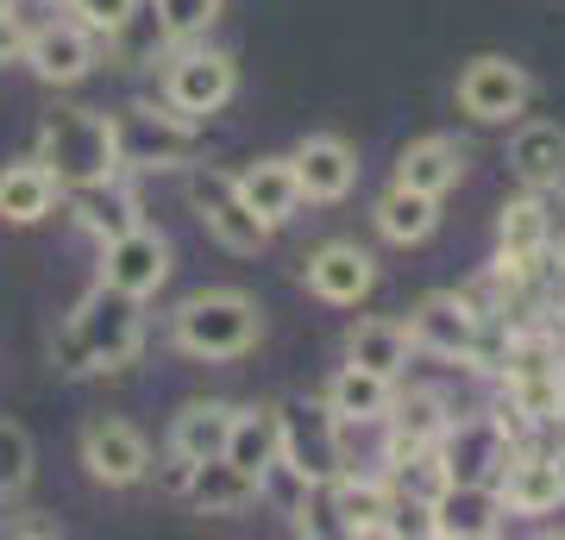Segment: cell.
Segmentation results:
<instances>
[{"instance_id": "f1b7e54d", "label": "cell", "mask_w": 565, "mask_h": 540, "mask_svg": "<svg viewBox=\"0 0 565 540\" xmlns=\"http://www.w3.org/2000/svg\"><path fill=\"white\" fill-rule=\"evenodd\" d=\"M390 396H396V378H377V371H364V364H340L333 383H327V409L345 421H384Z\"/></svg>"}, {"instance_id": "9a60e30c", "label": "cell", "mask_w": 565, "mask_h": 540, "mask_svg": "<svg viewBox=\"0 0 565 540\" xmlns=\"http://www.w3.org/2000/svg\"><path fill=\"white\" fill-rule=\"evenodd\" d=\"M490 484H497V497H503V516H553L565 502L559 459H546V453H509L503 472Z\"/></svg>"}, {"instance_id": "4316f807", "label": "cell", "mask_w": 565, "mask_h": 540, "mask_svg": "<svg viewBox=\"0 0 565 540\" xmlns=\"http://www.w3.org/2000/svg\"><path fill=\"white\" fill-rule=\"evenodd\" d=\"M408 327L390 315H364L359 327H352V340H345V364H364V371H377V378H403L408 364Z\"/></svg>"}, {"instance_id": "8fae6325", "label": "cell", "mask_w": 565, "mask_h": 540, "mask_svg": "<svg viewBox=\"0 0 565 540\" xmlns=\"http://www.w3.org/2000/svg\"><path fill=\"white\" fill-rule=\"evenodd\" d=\"M82 465H88V478L107 484V490H126V484H139L151 472V441H145L132 421H88L82 427Z\"/></svg>"}, {"instance_id": "52a82bcc", "label": "cell", "mask_w": 565, "mask_h": 540, "mask_svg": "<svg viewBox=\"0 0 565 540\" xmlns=\"http://www.w3.org/2000/svg\"><path fill=\"white\" fill-rule=\"evenodd\" d=\"M534 100V76L515 57H471L459 70V107L478 126H509L527 114Z\"/></svg>"}, {"instance_id": "484cf974", "label": "cell", "mask_w": 565, "mask_h": 540, "mask_svg": "<svg viewBox=\"0 0 565 540\" xmlns=\"http://www.w3.org/2000/svg\"><path fill=\"white\" fill-rule=\"evenodd\" d=\"M63 201H70V214L82 221V233H95V240H114V233H126V226H139V201L120 189V177L63 189Z\"/></svg>"}, {"instance_id": "277c9868", "label": "cell", "mask_w": 565, "mask_h": 540, "mask_svg": "<svg viewBox=\"0 0 565 540\" xmlns=\"http://www.w3.org/2000/svg\"><path fill=\"white\" fill-rule=\"evenodd\" d=\"M182 195H189V208H195V221L214 233V240L226 245V252H239V258H252V252H264L270 245V226L245 208L239 182H233V170H214V163H195L189 170V182H182Z\"/></svg>"}, {"instance_id": "7a4b0ae2", "label": "cell", "mask_w": 565, "mask_h": 540, "mask_svg": "<svg viewBox=\"0 0 565 540\" xmlns=\"http://www.w3.org/2000/svg\"><path fill=\"white\" fill-rule=\"evenodd\" d=\"M258 333H264V315L245 289H202L170 315V340L189 359H245L258 346Z\"/></svg>"}, {"instance_id": "cb8c5ba5", "label": "cell", "mask_w": 565, "mask_h": 540, "mask_svg": "<svg viewBox=\"0 0 565 540\" xmlns=\"http://www.w3.org/2000/svg\"><path fill=\"white\" fill-rule=\"evenodd\" d=\"M57 177L44 170L39 158H25V163H7L0 170V221L7 226H39L51 208H57Z\"/></svg>"}, {"instance_id": "7c38bea8", "label": "cell", "mask_w": 565, "mask_h": 540, "mask_svg": "<svg viewBox=\"0 0 565 540\" xmlns=\"http://www.w3.org/2000/svg\"><path fill=\"white\" fill-rule=\"evenodd\" d=\"M302 283L321 301H333V308H359V301L377 289V258H371L359 240H327L321 252H308Z\"/></svg>"}, {"instance_id": "ffe728a7", "label": "cell", "mask_w": 565, "mask_h": 540, "mask_svg": "<svg viewBox=\"0 0 565 540\" xmlns=\"http://www.w3.org/2000/svg\"><path fill=\"white\" fill-rule=\"evenodd\" d=\"M327 502H333V528L340 534H384L390 528V509H396V484L384 478H359V472H340V478L321 484Z\"/></svg>"}, {"instance_id": "8d00e7d4", "label": "cell", "mask_w": 565, "mask_h": 540, "mask_svg": "<svg viewBox=\"0 0 565 540\" xmlns=\"http://www.w3.org/2000/svg\"><path fill=\"white\" fill-rule=\"evenodd\" d=\"M189 472H195V459H182V453H170V459H163V490H177V497H182V484H189Z\"/></svg>"}, {"instance_id": "4dcf8cb0", "label": "cell", "mask_w": 565, "mask_h": 540, "mask_svg": "<svg viewBox=\"0 0 565 540\" xmlns=\"http://www.w3.org/2000/svg\"><path fill=\"white\" fill-rule=\"evenodd\" d=\"M226 427H233V402H182L177 421H170V453L214 459L226 446Z\"/></svg>"}, {"instance_id": "ba28073f", "label": "cell", "mask_w": 565, "mask_h": 540, "mask_svg": "<svg viewBox=\"0 0 565 540\" xmlns=\"http://www.w3.org/2000/svg\"><path fill=\"white\" fill-rule=\"evenodd\" d=\"M114 145H120V163H139V170H170V163L195 158V120H182L170 107H132L114 120Z\"/></svg>"}, {"instance_id": "30bf717a", "label": "cell", "mask_w": 565, "mask_h": 540, "mask_svg": "<svg viewBox=\"0 0 565 540\" xmlns=\"http://www.w3.org/2000/svg\"><path fill=\"white\" fill-rule=\"evenodd\" d=\"M102 283L107 289H126V296H158L170 283V240L151 233V226H126L114 240H102Z\"/></svg>"}, {"instance_id": "44dd1931", "label": "cell", "mask_w": 565, "mask_h": 540, "mask_svg": "<svg viewBox=\"0 0 565 540\" xmlns=\"http://www.w3.org/2000/svg\"><path fill=\"white\" fill-rule=\"evenodd\" d=\"M233 182H239L245 208H252V214L270 226V233H277V226H289V221H296V208H302V189H296V170H289V158L245 163Z\"/></svg>"}, {"instance_id": "7402d4cb", "label": "cell", "mask_w": 565, "mask_h": 540, "mask_svg": "<svg viewBox=\"0 0 565 540\" xmlns=\"http://www.w3.org/2000/svg\"><path fill=\"white\" fill-rule=\"evenodd\" d=\"M459 177H465V145L446 139V133H427L396 158V182L422 189V195H446V189H459Z\"/></svg>"}, {"instance_id": "5bb4252c", "label": "cell", "mask_w": 565, "mask_h": 540, "mask_svg": "<svg viewBox=\"0 0 565 540\" xmlns=\"http://www.w3.org/2000/svg\"><path fill=\"white\" fill-rule=\"evenodd\" d=\"M32 63V76L39 82H57V88H70V82H82L88 70H95V32L76 20H51V25H32V39H25V57Z\"/></svg>"}, {"instance_id": "d6986e66", "label": "cell", "mask_w": 565, "mask_h": 540, "mask_svg": "<svg viewBox=\"0 0 565 540\" xmlns=\"http://www.w3.org/2000/svg\"><path fill=\"white\" fill-rule=\"evenodd\" d=\"M509 170L522 177V189H565V126L559 120H522L509 139Z\"/></svg>"}, {"instance_id": "1f68e13d", "label": "cell", "mask_w": 565, "mask_h": 540, "mask_svg": "<svg viewBox=\"0 0 565 540\" xmlns=\"http://www.w3.org/2000/svg\"><path fill=\"white\" fill-rule=\"evenodd\" d=\"M221 7L226 0H158V39H170V44L202 39L207 25L221 20Z\"/></svg>"}, {"instance_id": "d590c367", "label": "cell", "mask_w": 565, "mask_h": 540, "mask_svg": "<svg viewBox=\"0 0 565 540\" xmlns=\"http://www.w3.org/2000/svg\"><path fill=\"white\" fill-rule=\"evenodd\" d=\"M25 39H32V25H25L13 7H7V13H0V70L25 57Z\"/></svg>"}, {"instance_id": "3957f363", "label": "cell", "mask_w": 565, "mask_h": 540, "mask_svg": "<svg viewBox=\"0 0 565 540\" xmlns=\"http://www.w3.org/2000/svg\"><path fill=\"white\" fill-rule=\"evenodd\" d=\"M70 327H76V340L88 346L95 371H120V364L139 359V346H145L139 296H126V289H107V283H95V289L76 301Z\"/></svg>"}, {"instance_id": "d6a6232c", "label": "cell", "mask_w": 565, "mask_h": 540, "mask_svg": "<svg viewBox=\"0 0 565 540\" xmlns=\"http://www.w3.org/2000/svg\"><path fill=\"white\" fill-rule=\"evenodd\" d=\"M25 484H32V434L0 415V502L20 497Z\"/></svg>"}, {"instance_id": "603a6c76", "label": "cell", "mask_w": 565, "mask_h": 540, "mask_svg": "<svg viewBox=\"0 0 565 540\" xmlns=\"http://www.w3.org/2000/svg\"><path fill=\"white\" fill-rule=\"evenodd\" d=\"M182 497H189V509H202V516H233V509H245V502L258 497V478L214 453V459H195Z\"/></svg>"}, {"instance_id": "e575fe53", "label": "cell", "mask_w": 565, "mask_h": 540, "mask_svg": "<svg viewBox=\"0 0 565 540\" xmlns=\"http://www.w3.org/2000/svg\"><path fill=\"white\" fill-rule=\"evenodd\" d=\"M51 359H57V371H70V378H95V359H88V346L76 340V327L63 320L57 340H51Z\"/></svg>"}, {"instance_id": "d4e9b609", "label": "cell", "mask_w": 565, "mask_h": 540, "mask_svg": "<svg viewBox=\"0 0 565 540\" xmlns=\"http://www.w3.org/2000/svg\"><path fill=\"white\" fill-rule=\"evenodd\" d=\"M371 214H377V233H384L390 245H422V240H434V226H440V195H422V189L390 182Z\"/></svg>"}, {"instance_id": "836d02e7", "label": "cell", "mask_w": 565, "mask_h": 540, "mask_svg": "<svg viewBox=\"0 0 565 540\" xmlns=\"http://www.w3.org/2000/svg\"><path fill=\"white\" fill-rule=\"evenodd\" d=\"M70 13H76V25H88L95 39H120L126 25L139 20V0H63Z\"/></svg>"}, {"instance_id": "74e56055", "label": "cell", "mask_w": 565, "mask_h": 540, "mask_svg": "<svg viewBox=\"0 0 565 540\" xmlns=\"http://www.w3.org/2000/svg\"><path fill=\"white\" fill-rule=\"evenodd\" d=\"M13 534H63L57 521H13Z\"/></svg>"}, {"instance_id": "ab89813d", "label": "cell", "mask_w": 565, "mask_h": 540, "mask_svg": "<svg viewBox=\"0 0 565 540\" xmlns=\"http://www.w3.org/2000/svg\"><path fill=\"white\" fill-rule=\"evenodd\" d=\"M7 7H13V0H0V13H7Z\"/></svg>"}, {"instance_id": "9c48e42d", "label": "cell", "mask_w": 565, "mask_h": 540, "mask_svg": "<svg viewBox=\"0 0 565 540\" xmlns=\"http://www.w3.org/2000/svg\"><path fill=\"white\" fill-rule=\"evenodd\" d=\"M403 327L408 346L434 352V359H478V340H484V315H478L471 296H427L415 301V315Z\"/></svg>"}, {"instance_id": "6da1fadb", "label": "cell", "mask_w": 565, "mask_h": 540, "mask_svg": "<svg viewBox=\"0 0 565 540\" xmlns=\"http://www.w3.org/2000/svg\"><path fill=\"white\" fill-rule=\"evenodd\" d=\"M32 158L57 177V189H82V182H107L120 177V145H114V120L95 107H57L39 126V151Z\"/></svg>"}, {"instance_id": "e0dca14e", "label": "cell", "mask_w": 565, "mask_h": 540, "mask_svg": "<svg viewBox=\"0 0 565 540\" xmlns=\"http://www.w3.org/2000/svg\"><path fill=\"white\" fill-rule=\"evenodd\" d=\"M515 446L497 434V421H452L440 434V459H446V478L452 484H490L503 472V459Z\"/></svg>"}, {"instance_id": "4fadbf2b", "label": "cell", "mask_w": 565, "mask_h": 540, "mask_svg": "<svg viewBox=\"0 0 565 540\" xmlns=\"http://www.w3.org/2000/svg\"><path fill=\"white\" fill-rule=\"evenodd\" d=\"M289 170H296V189L302 201H345L352 182H359V151L340 139V133H308L296 151H289Z\"/></svg>"}, {"instance_id": "2e32d148", "label": "cell", "mask_w": 565, "mask_h": 540, "mask_svg": "<svg viewBox=\"0 0 565 540\" xmlns=\"http://www.w3.org/2000/svg\"><path fill=\"white\" fill-rule=\"evenodd\" d=\"M503 521V497L497 484H446L440 497L427 502V534L440 540H484Z\"/></svg>"}, {"instance_id": "83f0119b", "label": "cell", "mask_w": 565, "mask_h": 540, "mask_svg": "<svg viewBox=\"0 0 565 540\" xmlns=\"http://www.w3.org/2000/svg\"><path fill=\"white\" fill-rule=\"evenodd\" d=\"M277 409H233V427H226V446L221 459H233L239 472H252V478H264V465H277Z\"/></svg>"}, {"instance_id": "f546056e", "label": "cell", "mask_w": 565, "mask_h": 540, "mask_svg": "<svg viewBox=\"0 0 565 540\" xmlns=\"http://www.w3.org/2000/svg\"><path fill=\"white\" fill-rule=\"evenodd\" d=\"M546 195L541 189H527V195H515L503 208V221H497V240H503V258L522 264V271H534V258L546 252Z\"/></svg>"}, {"instance_id": "ac0fdd59", "label": "cell", "mask_w": 565, "mask_h": 540, "mask_svg": "<svg viewBox=\"0 0 565 540\" xmlns=\"http://www.w3.org/2000/svg\"><path fill=\"white\" fill-rule=\"evenodd\" d=\"M384 421H390V441H384V459L390 465H403L408 453L440 446V434L452 427V415H446V402L434 396V390H403V396H390Z\"/></svg>"}, {"instance_id": "f35d334b", "label": "cell", "mask_w": 565, "mask_h": 540, "mask_svg": "<svg viewBox=\"0 0 565 540\" xmlns=\"http://www.w3.org/2000/svg\"><path fill=\"white\" fill-rule=\"evenodd\" d=\"M559 478H565V453H559Z\"/></svg>"}, {"instance_id": "5b68a950", "label": "cell", "mask_w": 565, "mask_h": 540, "mask_svg": "<svg viewBox=\"0 0 565 540\" xmlns=\"http://www.w3.org/2000/svg\"><path fill=\"white\" fill-rule=\"evenodd\" d=\"M277 459L289 472H302L315 490L327 478H340V427H333V409L327 402H308V396H289L277 402Z\"/></svg>"}, {"instance_id": "8992f818", "label": "cell", "mask_w": 565, "mask_h": 540, "mask_svg": "<svg viewBox=\"0 0 565 540\" xmlns=\"http://www.w3.org/2000/svg\"><path fill=\"white\" fill-rule=\"evenodd\" d=\"M233 95H239V63L226 57V51H182L170 63V76H163V107L195 126L207 114H221Z\"/></svg>"}]
</instances>
